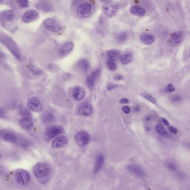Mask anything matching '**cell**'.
<instances>
[{"instance_id":"6da1fadb","label":"cell","mask_w":190,"mask_h":190,"mask_svg":"<svg viewBox=\"0 0 190 190\" xmlns=\"http://www.w3.org/2000/svg\"><path fill=\"white\" fill-rule=\"evenodd\" d=\"M95 9V5L92 2L83 3L77 7L76 13L80 18L86 19L89 18L93 14Z\"/></svg>"},{"instance_id":"7a4b0ae2","label":"cell","mask_w":190,"mask_h":190,"mask_svg":"<svg viewBox=\"0 0 190 190\" xmlns=\"http://www.w3.org/2000/svg\"><path fill=\"white\" fill-rule=\"evenodd\" d=\"M0 41L4 45L16 59L20 60L21 58V54L18 45L15 42L8 36L0 35Z\"/></svg>"},{"instance_id":"3957f363","label":"cell","mask_w":190,"mask_h":190,"mask_svg":"<svg viewBox=\"0 0 190 190\" xmlns=\"http://www.w3.org/2000/svg\"><path fill=\"white\" fill-rule=\"evenodd\" d=\"M34 175L38 179L45 178L50 175L51 167L48 163L40 162L37 163L33 169Z\"/></svg>"},{"instance_id":"277c9868","label":"cell","mask_w":190,"mask_h":190,"mask_svg":"<svg viewBox=\"0 0 190 190\" xmlns=\"http://www.w3.org/2000/svg\"><path fill=\"white\" fill-rule=\"evenodd\" d=\"M44 25L46 29L52 32L59 33L62 29L60 23L53 18L47 19L44 22Z\"/></svg>"},{"instance_id":"5b68a950","label":"cell","mask_w":190,"mask_h":190,"mask_svg":"<svg viewBox=\"0 0 190 190\" xmlns=\"http://www.w3.org/2000/svg\"><path fill=\"white\" fill-rule=\"evenodd\" d=\"M119 9L118 5L110 2L104 4L102 8L104 14L109 18H112L116 15Z\"/></svg>"},{"instance_id":"8992f818","label":"cell","mask_w":190,"mask_h":190,"mask_svg":"<svg viewBox=\"0 0 190 190\" xmlns=\"http://www.w3.org/2000/svg\"><path fill=\"white\" fill-rule=\"evenodd\" d=\"M16 179L20 185H26L30 181V176L28 173L23 169H19L15 172Z\"/></svg>"},{"instance_id":"52a82bcc","label":"cell","mask_w":190,"mask_h":190,"mask_svg":"<svg viewBox=\"0 0 190 190\" xmlns=\"http://www.w3.org/2000/svg\"><path fill=\"white\" fill-rule=\"evenodd\" d=\"M74 142L78 147H84L88 144L89 137L88 133L84 131L78 132L74 136Z\"/></svg>"},{"instance_id":"ba28073f","label":"cell","mask_w":190,"mask_h":190,"mask_svg":"<svg viewBox=\"0 0 190 190\" xmlns=\"http://www.w3.org/2000/svg\"><path fill=\"white\" fill-rule=\"evenodd\" d=\"M64 128L60 125H50L47 126L45 129V134L50 138H54L63 132Z\"/></svg>"},{"instance_id":"9c48e42d","label":"cell","mask_w":190,"mask_h":190,"mask_svg":"<svg viewBox=\"0 0 190 190\" xmlns=\"http://www.w3.org/2000/svg\"><path fill=\"white\" fill-rule=\"evenodd\" d=\"M27 104L30 109L36 112L41 111L42 109V105L40 100L35 97L29 98L28 100Z\"/></svg>"},{"instance_id":"30bf717a","label":"cell","mask_w":190,"mask_h":190,"mask_svg":"<svg viewBox=\"0 0 190 190\" xmlns=\"http://www.w3.org/2000/svg\"><path fill=\"white\" fill-rule=\"evenodd\" d=\"M68 139L64 136H61L56 137L52 143L51 146L53 148L61 149L65 146L68 143Z\"/></svg>"},{"instance_id":"8fae6325","label":"cell","mask_w":190,"mask_h":190,"mask_svg":"<svg viewBox=\"0 0 190 190\" xmlns=\"http://www.w3.org/2000/svg\"><path fill=\"white\" fill-rule=\"evenodd\" d=\"M0 137L6 142L16 143L18 141V137L14 133L6 131H0Z\"/></svg>"},{"instance_id":"7c38bea8","label":"cell","mask_w":190,"mask_h":190,"mask_svg":"<svg viewBox=\"0 0 190 190\" xmlns=\"http://www.w3.org/2000/svg\"><path fill=\"white\" fill-rule=\"evenodd\" d=\"M37 8L45 12L53 11L54 7L49 0H40L37 5Z\"/></svg>"},{"instance_id":"4fadbf2b","label":"cell","mask_w":190,"mask_h":190,"mask_svg":"<svg viewBox=\"0 0 190 190\" xmlns=\"http://www.w3.org/2000/svg\"><path fill=\"white\" fill-rule=\"evenodd\" d=\"M184 33L182 31H179L174 32L171 36V42L174 46H177L182 42Z\"/></svg>"},{"instance_id":"5bb4252c","label":"cell","mask_w":190,"mask_h":190,"mask_svg":"<svg viewBox=\"0 0 190 190\" xmlns=\"http://www.w3.org/2000/svg\"><path fill=\"white\" fill-rule=\"evenodd\" d=\"M93 109L90 104L87 103H83L80 106L78 112L80 115L83 116H88L92 114Z\"/></svg>"},{"instance_id":"9a60e30c","label":"cell","mask_w":190,"mask_h":190,"mask_svg":"<svg viewBox=\"0 0 190 190\" xmlns=\"http://www.w3.org/2000/svg\"><path fill=\"white\" fill-rule=\"evenodd\" d=\"M85 96V91L80 86H76L73 89V96L74 100L76 101H81Z\"/></svg>"},{"instance_id":"2e32d148","label":"cell","mask_w":190,"mask_h":190,"mask_svg":"<svg viewBox=\"0 0 190 190\" xmlns=\"http://www.w3.org/2000/svg\"><path fill=\"white\" fill-rule=\"evenodd\" d=\"M38 16V14L36 11L31 10L28 11L23 15V21L26 23H29L36 20Z\"/></svg>"},{"instance_id":"e0dca14e","label":"cell","mask_w":190,"mask_h":190,"mask_svg":"<svg viewBox=\"0 0 190 190\" xmlns=\"http://www.w3.org/2000/svg\"><path fill=\"white\" fill-rule=\"evenodd\" d=\"M74 47V44L73 42L68 41L66 42L63 45L61 50L60 54L61 56H64L70 54Z\"/></svg>"},{"instance_id":"ac0fdd59","label":"cell","mask_w":190,"mask_h":190,"mask_svg":"<svg viewBox=\"0 0 190 190\" xmlns=\"http://www.w3.org/2000/svg\"><path fill=\"white\" fill-rule=\"evenodd\" d=\"M20 125L26 130H31L34 127L33 122L31 117L23 118L20 120Z\"/></svg>"},{"instance_id":"d6986e66","label":"cell","mask_w":190,"mask_h":190,"mask_svg":"<svg viewBox=\"0 0 190 190\" xmlns=\"http://www.w3.org/2000/svg\"><path fill=\"white\" fill-rule=\"evenodd\" d=\"M140 39L143 43L145 44L149 45L154 42L155 38L153 35L143 32L140 34Z\"/></svg>"},{"instance_id":"ffe728a7","label":"cell","mask_w":190,"mask_h":190,"mask_svg":"<svg viewBox=\"0 0 190 190\" xmlns=\"http://www.w3.org/2000/svg\"><path fill=\"white\" fill-rule=\"evenodd\" d=\"M130 11L132 15L137 17H142L146 14L145 9L138 5L132 6L130 8Z\"/></svg>"},{"instance_id":"44dd1931","label":"cell","mask_w":190,"mask_h":190,"mask_svg":"<svg viewBox=\"0 0 190 190\" xmlns=\"http://www.w3.org/2000/svg\"><path fill=\"white\" fill-rule=\"evenodd\" d=\"M128 170L138 176L143 177L145 175L143 171L140 167L135 165H130L128 166Z\"/></svg>"},{"instance_id":"7402d4cb","label":"cell","mask_w":190,"mask_h":190,"mask_svg":"<svg viewBox=\"0 0 190 190\" xmlns=\"http://www.w3.org/2000/svg\"><path fill=\"white\" fill-rule=\"evenodd\" d=\"M77 67L84 73H86L89 70L90 67V64L87 59H83L80 60L77 64Z\"/></svg>"},{"instance_id":"603a6c76","label":"cell","mask_w":190,"mask_h":190,"mask_svg":"<svg viewBox=\"0 0 190 190\" xmlns=\"http://www.w3.org/2000/svg\"><path fill=\"white\" fill-rule=\"evenodd\" d=\"M121 52L118 50H112L107 52V56L110 60L112 61L117 60L120 58Z\"/></svg>"},{"instance_id":"cb8c5ba5","label":"cell","mask_w":190,"mask_h":190,"mask_svg":"<svg viewBox=\"0 0 190 190\" xmlns=\"http://www.w3.org/2000/svg\"><path fill=\"white\" fill-rule=\"evenodd\" d=\"M104 159L103 156L102 155H99L97 157L95 161V166H94V172L96 173L98 172L103 165Z\"/></svg>"},{"instance_id":"d4e9b609","label":"cell","mask_w":190,"mask_h":190,"mask_svg":"<svg viewBox=\"0 0 190 190\" xmlns=\"http://www.w3.org/2000/svg\"><path fill=\"white\" fill-rule=\"evenodd\" d=\"M120 58L121 62L122 64L124 65H127L132 62L133 59V56L131 53H127L120 56Z\"/></svg>"},{"instance_id":"484cf974","label":"cell","mask_w":190,"mask_h":190,"mask_svg":"<svg viewBox=\"0 0 190 190\" xmlns=\"http://www.w3.org/2000/svg\"><path fill=\"white\" fill-rule=\"evenodd\" d=\"M2 17L7 22H11L15 18V15L12 11L8 10L3 12Z\"/></svg>"},{"instance_id":"4316f807","label":"cell","mask_w":190,"mask_h":190,"mask_svg":"<svg viewBox=\"0 0 190 190\" xmlns=\"http://www.w3.org/2000/svg\"><path fill=\"white\" fill-rule=\"evenodd\" d=\"M156 130L157 133L160 135L162 137H166L167 136V133L166 130L162 125H157L156 126Z\"/></svg>"},{"instance_id":"83f0119b","label":"cell","mask_w":190,"mask_h":190,"mask_svg":"<svg viewBox=\"0 0 190 190\" xmlns=\"http://www.w3.org/2000/svg\"><path fill=\"white\" fill-rule=\"evenodd\" d=\"M96 79L90 76L86 78V83L89 89H92L93 88L94 85H95Z\"/></svg>"},{"instance_id":"f1b7e54d","label":"cell","mask_w":190,"mask_h":190,"mask_svg":"<svg viewBox=\"0 0 190 190\" xmlns=\"http://www.w3.org/2000/svg\"><path fill=\"white\" fill-rule=\"evenodd\" d=\"M128 35L127 32H123L117 36V40L119 42H125L128 38Z\"/></svg>"},{"instance_id":"f546056e","label":"cell","mask_w":190,"mask_h":190,"mask_svg":"<svg viewBox=\"0 0 190 190\" xmlns=\"http://www.w3.org/2000/svg\"><path fill=\"white\" fill-rule=\"evenodd\" d=\"M106 64L108 68L111 71H114L117 68V66L114 61L110 60L107 61Z\"/></svg>"},{"instance_id":"4dcf8cb0","label":"cell","mask_w":190,"mask_h":190,"mask_svg":"<svg viewBox=\"0 0 190 190\" xmlns=\"http://www.w3.org/2000/svg\"><path fill=\"white\" fill-rule=\"evenodd\" d=\"M20 112L21 115L25 117H31V114L29 110L26 109V108L23 107H20Z\"/></svg>"},{"instance_id":"1f68e13d","label":"cell","mask_w":190,"mask_h":190,"mask_svg":"<svg viewBox=\"0 0 190 190\" xmlns=\"http://www.w3.org/2000/svg\"><path fill=\"white\" fill-rule=\"evenodd\" d=\"M15 1L20 7L26 8L29 7L28 0H15Z\"/></svg>"},{"instance_id":"d6a6232c","label":"cell","mask_w":190,"mask_h":190,"mask_svg":"<svg viewBox=\"0 0 190 190\" xmlns=\"http://www.w3.org/2000/svg\"><path fill=\"white\" fill-rule=\"evenodd\" d=\"M101 69H97L96 70L92 72L91 76L96 80V79H97V78L100 76V75L101 73Z\"/></svg>"},{"instance_id":"836d02e7","label":"cell","mask_w":190,"mask_h":190,"mask_svg":"<svg viewBox=\"0 0 190 190\" xmlns=\"http://www.w3.org/2000/svg\"><path fill=\"white\" fill-rule=\"evenodd\" d=\"M143 97L152 103H156V100H155V99L153 98V97L150 95H147L146 94H143L142 95Z\"/></svg>"},{"instance_id":"e575fe53","label":"cell","mask_w":190,"mask_h":190,"mask_svg":"<svg viewBox=\"0 0 190 190\" xmlns=\"http://www.w3.org/2000/svg\"><path fill=\"white\" fill-rule=\"evenodd\" d=\"M121 86H120L119 84H108L107 87V89L108 91L111 90H112V89H116L117 88L121 87Z\"/></svg>"},{"instance_id":"d590c367","label":"cell","mask_w":190,"mask_h":190,"mask_svg":"<svg viewBox=\"0 0 190 190\" xmlns=\"http://www.w3.org/2000/svg\"><path fill=\"white\" fill-rule=\"evenodd\" d=\"M54 119V116L51 114H48L45 115L44 119L45 122H50L51 121H52Z\"/></svg>"},{"instance_id":"8d00e7d4","label":"cell","mask_w":190,"mask_h":190,"mask_svg":"<svg viewBox=\"0 0 190 190\" xmlns=\"http://www.w3.org/2000/svg\"><path fill=\"white\" fill-rule=\"evenodd\" d=\"M31 70L32 73L35 75H40L43 73L42 71L40 69L34 68L33 67L31 68Z\"/></svg>"},{"instance_id":"74e56055","label":"cell","mask_w":190,"mask_h":190,"mask_svg":"<svg viewBox=\"0 0 190 190\" xmlns=\"http://www.w3.org/2000/svg\"><path fill=\"white\" fill-rule=\"evenodd\" d=\"M167 167L170 169V170H176V166L172 162H169L167 163Z\"/></svg>"},{"instance_id":"f35d334b","label":"cell","mask_w":190,"mask_h":190,"mask_svg":"<svg viewBox=\"0 0 190 190\" xmlns=\"http://www.w3.org/2000/svg\"><path fill=\"white\" fill-rule=\"evenodd\" d=\"M180 99L181 98H180V96L177 95H173L171 97V100H172V101L175 102L179 101Z\"/></svg>"},{"instance_id":"ab89813d","label":"cell","mask_w":190,"mask_h":190,"mask_svg":"<svg viewBox=\"0 0 190 190\" xmlns=\"http://www.w3.org/2000/svg\"><path fill=\"white\" fill-rule=\"evenodd\" d=\"M6 113L5 111L1 108H0V119H4L6 117Z\"/></svg>"},{"instance_id":"60d3db41","label":"cell","mask_w":190,"mask_h":190,"mask_svg":"<svg viewBox=\"0 0 190 190\" xmlns=\"http://www.w3.org/2000/svg\"><path fill=\"white\" fill-rule=\"evenodd\" d=\"M122 111L125 114H128L130 112V108L128 106H124L122 108Z\"/></svg>"},{"instance_id":"b9f144b4","label":"cell","mask_w":190,"mask_h":190,"mask_svg":"<svg viewBox=\"0 0 190 190\" xmlns=\"http://www.w3.org/2000/svg\"><path fill=\"white\" fill-rule=\"evenodd\" d=\"M124 77L122 75L120 74H117L114 75V79L115 80H121L123 79Z\"/></svg>"},{"instance_id":"7bdbcfd3","label":"cell","mask_w":190,"mask_h":190,"mask_svg":"<svg viewBox=\"0 0 190 190\" xmlns=\"http://www.w3.org/2000/svg\"><path fill=\"white\" fill-rule=\"evenodd\" d=\"M168 129L171 132L174 134H176L177 133V130L176 128L172 126H170L168 128Z\"/></svg>"},{"instance_id":"ee69618b","label":"cell","mask_w":190,"mask_h":190,"mask_svg":"<svg viewBox=\"0 0 190 190\" xmlns=\"http://www.w3.org/2000/svg\"><path fill=\"white\" fill-rule=\"evenodd\" d=\"M128 103H129V101L126 98L122 99L120 101V103L121 104H125Z\"/></svg>"},{"instance_id":"f6af8a7d","label":"cell","mask_w":190,"mask_h":190,"mask_svg":"<svg viewBox=\"0 0 190 190\" xmlns=\"http://www.w3.org/2000/svg\"><path fill=\"white\" fill-rule=\"evenodd\" d=\"M165 91L167 92H172L175 91V89L173 87H167Z\"/></svg>"},{"instance_id":"bcb514c9","label":"cell","mask_w":190,"mask_h":190,"mask_svg":"<svg viewBox=\"0 0 190 190\" xmlns=\"http://www.w3.org/2000/svg\"><path fill=\"white\" fill-rule=\"evenodd\" d=\"M162 122L163 123H164V125H166V126H168L169 125V123L167 120H166L165 119L163 118L162 119Z\"/></svg>"},{"instance_id":"7dc6e473","label":"cell","mask_w":190,"mask_h":190,"mask_svg":"<svg viewBox=\"0 0 190 190\" xmlns=\"http://www.w3.org/2000/svg\"><path fill=\"white\" fill-rule=\"evenodd\" d=\"M4 58V55L3 53L0 52V63L2 62Z\"/></svg>"},{"instance_id":"c3c4849f","label":"cell","mask_w":190,"mask_h":190,"mask_svg":"<svg viewBox=\"0 0 190 190\" xmlns=\"http://www.w3.org/2000/svg\"><path fill=\"white\" fill-rule=\"evenodd\" d=\"M102 3L106 4L107 3H109L111 1V0H100Z\"/></svg>"},{"instance_id":"681fc988","label":"cell","mask_w":190,"mask_h":190,"mask_svg":"<svg viewBox=\"0 0 190 190\" xmlns=\"http://www.w3.org/2000/svg\"><path fill=\"white\" fill-rule=\"evenodd\" d=\"M145 119L147 121H149L151 119L150 116H146V117Z\"/></svg>"},{"instance_id":"f907efd6","label":"cell","mask_w":190,"mask_h":190,"mask_svg":"<svg viewBox=\"0 0 190 190\" xmlns=\"http://www.w3.org/2000/svg\"><path fill=\"white\" fill-rule=\"evenodd\" d=\"M135 110L136 111H139L140 110L139 107L138 106L136 107L135 108Z\"/></svg>"},{"instance_id":"816d5d0a","label":"cell","mask_w":190,"mask_h":190,"mask_svg":"<svg viewBox=\"0 0 190 190\" xmlns=\"http://www.w3.org/2000/svg\"><path fill=\"white\" fill-rule=\"evenodd\" d=\"M4 2V0H0V4H2Z\"/></svg>"},{"instance_id":"f5cc1de1","label":"cell","mask_w":190,"mask_h":190,"mask_svg":"<svg viewBox=\"0 0 190 190\" xmlns=\"http://www.w3.org/2000/svg\"><path fill=\"white\" fill-rule=\"evenodd\" d=\"M1 158H2V154H1V152H0V160L1 159Z\"/></svg>"}]
</instances>
